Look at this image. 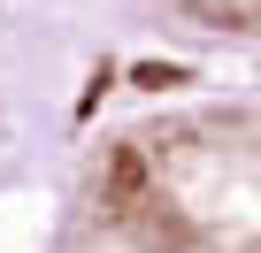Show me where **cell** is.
Returning <instances> with one entry per match:
<instances>
[{
    "mask_svg": "<svg viewBox=\"0 0 261 253\" xmlns=\"http://www.w3.org/2000/svg\"><path fill=\"white\" fill-rule=\"evenodd\" d=\"M46 253H261V100H192L115 131Z\"/></svg>",
    "mask_w": 261,
    "mask_h": 253,
    "instance_id": "cell-1",
    "label": "cell"
},
{
    "mask_svg": "<svg viewBox=\"0 0 261 253\" xmlns=\"http://www.w3.org/2000/svg\"><path fill=\"white\" fill-rule=\"evenodd\" d=\"M139 8L192 31H223V39H261V0H139Z\"/></svg>",
    "mask_w": 261,
    "mask_h": 253,
    "instance_id": "cell-2",
    "label": "cell"
}]
</instances>
